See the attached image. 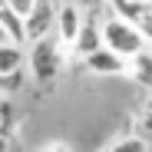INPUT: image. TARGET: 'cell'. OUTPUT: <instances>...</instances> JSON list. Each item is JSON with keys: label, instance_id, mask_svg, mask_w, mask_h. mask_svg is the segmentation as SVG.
Returning <instances> with one entry per match:
<instances>
[{"label": "cell", "instance_id": "cell-1", "mask_svg": "<svg viewBox=\"0 0 152 152\" xmlns=\"http://www.w3.org/2000/svg\"><path fill=\"white\" fill-rule=\"evenodd\" d=\"M103 46L113 50V53H119L122 60H129V56H136V53L145 50V37L139 33L136 23L122 20L116 13H106L103 17Z\"/></svg>", "mask_w": 152, "mask_h": 152}, {"label": "cell", "instance_id": "cell-2", "mask_svg": "<svg viewBox=\"0 0 152 152\" xmlns=\"http://www.w3.org/2000/svg\"><path fill=\"white\" fill-rule=\"evenodd\" d=\"M30 76L37 83L50 86V83H56V76L63 69V46L60 40L53 37H43V40H33L30 43Z\"/></svg>", "mask_w": 152, "mask_h": 152}, {"label": "cell", "instance_id": "cell-3", "mask_svg": "<svg viewBox=\"0 0 152 152\" xmlns=\"http://www.w3.org/2000/svg\"><path fill=\"white\" fill-rule=\"evenodd\" d=\"M56 27V4L53 0H33V7L23 17V30H27V40H43V37H53Z\"/></svg>", "mask_w": 152, "mask_h": 152}, {"label": "cell", "instance_id": "cell-4", "mask_svg": "<svg viewBox=\"0 0 152 152\" xmlns=\"http://www.w3.org/2000/svg\"><path fill=\"white\" fill-rule=\"evenodd\" d=\"M99 46H103V17H83L80 33H76V40H73L69 50L76 56H89V53H96Z\"/></svg>", "mask_w": 152, "mask_h": 152}, {"label": "cell", "instance_id": "cell-5", "mask_svg": "<svg viewBox=\"0 0 152 152\" xmlns=\"http://www.w3.org/2000/svg\"><path fill=\"white\" fill-rule=\"evenodd\" d=\"M80 23H83V13H80V7L76 4H60L56 7V27H53V33H56V40H60V46H73V40H76V33H80Z\"/></svg>", "mask_w": 152, "mask_h": 152}, {"label": "cell", "instance_id": "cell-6", "mask_svg": "<svg viewBox=\"0 0 152 152\" xmlns=\"http://www.w3.org/2000/svg\"><path fill=\"white\" fill-rule=\"evenodd\" d=\"M83 63L96 76H126V60L119 53H113V50H106V46H99L96 53L83 56Z\"/></svg>", "mask_w": 152, "mask_h": 152}, {"label": "cell", "instance_id": "cell-7", "mask_svg": "<svg viewBox=\"0 0 152 152\" xmlns=\"http://www.w3.org/2000/svg\"><path fill=\"white\" fill-rule=\"evenodd\" d=\"M126 76H129L132 83H139L142 89L152 93V50L149 46L142 50V53H136V56L126 60Z\"/></svg>", "mask_w": 152, "mask_h": 152}, {"label": "cell", "instance_id": "cell-8", "mask_svg": "<svg viewBox=\"0 0 152 152\" xmlns=\"http://www.w3.org/2000/svg\"><path fill=\"white\" fill-rule=\"evenodd\" d=\"M0 30H4V37L10 40V43H17V46H23L27 43V30H23V17L17 13V10H10L4 0H0Z\"/></svg>", "mask_w": 152, "mask_h": 152}, {"label": "cell", "instance_id": "cell-9", "mask_svg": "<svg viewBox=\"0 0 152 152\" xmlns=\"http://www.w3.org/2000/svg\"><path fill=\"white\" fill-rule=\"evenodd\" d=\"M109 10L129 23H139L149 10H152V0H109Z\"/></svg>", "mask_w": 152, "mask_h": 152}, {"label": "cell", "instance_id": "cell-10", "mask_svg": "<svg viewBox=\"0 0 152 152\" xmlns=\"http://www.w3.org/2000/svg\"><path fill=\"white\" fill-rule=\"evenodd\" d=\"M23 46H17V43H0V73L4 76H10V73H20L23 69Z\"/></svg>", "mask_w": 152, "mask_h": 152}, {"label": "cell", "instance_id": "cell-11", "mask_svg": "<svg viewBox=\"0 0 152 152\" xmlns=\"http://www.w3.org/2000/svg\"><path fill=\"white\" fill-rule=\"evenodd\" d=\"M13 129H17V109L4 96L0 99V136H13Z\"/></svg>", "mask_w": 152, "mask_h": 152}, {"label": "cell", "instance_id": "cell-12", "mask_svg": "<svg viewBox=\"0 0 152 152\" xmlns=\"http://www.w3.org/2000/svg\"><path fill=\"white\" fill-rule=\"evenodd\" d=\"M69 4L80 7V13H83V17H106L109 0H69Z\"/></svg>", "mask_w": 152, "mask_h": 152}, {"label": "cell", "instance_id": "cell-13", "mask_svg": "<svg viewBox=\"0 0 152 152\" xmlns=\"http://www.w3.org/2000/svg\"><path fill=\"white\" fill-rule=\"evenodd\" d=\"M20 86H23V69H20V73H10V76L0 73V93H4V96H7V93H17Z\"/></svg>", "mask_w": 152, "mask_h": 152}, {"label": "cell", "instance_id": "cell-14", "mask_svg": "<svg viewBox=\"0 0 152 152\" xmlns=\"http://www.w3.org/2000/svg\"><path fill=\"white\" fill-rule=\"evenodd\" d=\"M136 27H139V33L145 37V46H152V10H149L139 23H136Z\"/></svg>", "mask_w": 152, "mask_h": 152}, {"label": "cell", "instance_id": "cell-15", "mask_svg": "<svg viewBox=\"0 0 152 152\" xmlns=\"http://www.w3.org/2000/svg\"><path fill=\"white\" fill-rule=\"evenodd\" d=\"M4 4H7L10 10H17L20 17H27V10L33 7V0H4Z\"/></svg>", "mask_w": 152, "mask_h": 152}, {"label": "cell", "instance_id": "cell-16", "mask_svg": "<svg viewBox=\"0 0 152 152\" xmlns=\"http://www.w3.org/2000/svg\"><path fill=\"white\" fill-rule=\"evenodd\" d=\"M142 129L152 132V93H149V103H145V116H142Z\"/></svg>", "mask_w": 152, "mask_h": 152}, {"label": "cell", "instance_id": "cell-17", "mask_svg": "<svg viewBox=\"0 0 152 152\" xmlns=\"http://www.w3.org/2000/svg\"><path fill=\"white\" fill-rule=\"evenodd\" d=\"M43 152H69V149H66V145H63V142H53V145H46V149H43Z\"/></svg>", "mask_w": 152, "mask_h": 152}, {"label": "cell", "instance_id": "cell-18", "mask_svg": "<svg viewBox=\"0 0 152 152\" xmlns=\"http://www.w3.org/2000/svg\"><path fill=\"white\" fill-rule=\"evenodd\" d=\"M0 152H10V136H0Z\"/></svg>", "mask_w": 152, "mask_h": 152}, {"label": "cell", "instance_id": "cell-19", "mask_svg": "<svg viewBox=\"0 0 152 152\" xmlns=\"http://www.w3.org/2000/svg\"><path fill=\"white\" fill-rule=\"evenodd\" d=\"M0 43H10V40H7V37H4V30H0Z\"/></svg>", "mask_w": 152, "mask_h": 152}, {"label": "cell", "instance_id": "cell-20", "mask_svg": "<svg viewBox=\"0 0 152 152\" xmlns=\"http://www.w3.org/2000/svg\"><path fill=\"white\" fill-rule=\"evenodd\" d=\"M0 99H4V93H0Z\"/></svg>", "mask_w": 152, "mask_h": 152}]
</instances>
